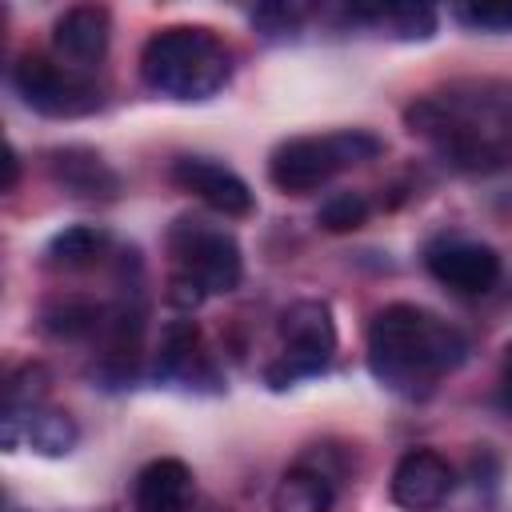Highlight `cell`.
I'll use <instances>...</instances> for the list:
<instances>
[{
    "instance_id": "15",
    "label": "cell",
    "mask_w": 512,
    "mask_h": 512,
    "mask_svg": "<svg viewBox=\"0 0 512 512\" xmlns=\"http://www.w3.org/2000/svg\"><path fill=\"white\" fill-rule=\"evenodd\" d=\"M336 16L348 28L384 32L392 40H428L436 32V8L428 4H352L336 8Z\"/></svg>"
},
{
    "instance_id": "19",
    "label": "cell",
    "mask_w": 512,
    "mask_h": 512,
    "mask_svg": "<svg viewBox=\"0 0 512 512\" xmlns=\"http://www.w3.org/2000/svg\"><path fill=\"white\" fill-rule=\"evenodd\" d=\"M108 248H112L108 228H100V224H68L44 244V264L56 268V272H80V268L100 264Z\"/></svg>"
},
{
    "instance_id": "22",
    "label": "cell",
    "mask_w": 512,
    "mask_h": 512,
    "mask_svg": "<svg viewBox=\"0 0 512 512\" xmlns=\"http://www.w3.org/2000/svg\"><path fill=\"white\" fill-rule=\"evenodd\" d=\"M308 16H312V8H304V4H260V8L248 12L252 28L264 40H288V36H296Z\"/></svg>"
},
{
    "instance_id": "1",
    "label": "cell",
    "mask_w": 512,
    "mask_h": 512,
    "mask_svg": "<svg viewBox=\"0 0 512 512\" xmlns=\"http://www.w3.org/2000/svg\"><path fill=\"white\" fill-rule=\"evenodd\" d=\"M404 124L460 172H496L512 164V88L456 84L408 104Z\"/></svg>"
},
{
    "instance_id": "26",
    "label": "cell",
    "mask_w": 512,
    "mask_h": 512,
    "mask_svg": "<svg viewBox=\"0 0 512 512\" xmlns=\"http://www.w3.org/2000/svg\"><path fill=\"white\" fill-rule=\"evenodd\" d=\"M8 512H12V508H8Z\"/></svg>"
},
{
    "instance_id": "12",
    "label": "cell",
    "mask_w": 512,
    "mask_h": 512,
    "mask_svg": "<svg viewBox=\"0 0 512 512\" xmlns=\"http://www.w3.org/2000/svg\"><path fill=\"white\" fill-rule=\"evenodd\" d=\"M44 168H48V180L72 196V200H84V204H108L120 196L124 180L120 172L88 144H64V148H52L44 156Z\"/></svg>"
},
{
    "instance_id": "4",
    "label": "cell",
    "mask_w": 512,
    "mask_h": 512,
    "mask_svg": "<svg viewBox=\"0 0 512 512\" xmlns=\"http://www.w3.org/2000/svg\"><path fill=\"white\" fill-rule=\"evenodd\" d=\"M164 244L172 256L168 300L184 312H192L208 296L232 292L244 276V252L236 236L204 216H176Z\"/></svg>"
},
{
    "instance_id": "10",
    "label": "cell",
    "mask_w": 512,
    "mask_h": 512,
    "mask_svg": "<svg viewBox=\"0 0 512 512\" xmlns=\"http://www.w3.org/2000/svg\"><path fill=\"white\" fill-rule=\"evenodd\" d=\"M388 492L404 512H436L456 492V468L436 448H408L392 468Z\"/></svg>"
},
{
    "instance_id": "11",
    "label": "cell",
    "mask_w": 512,
    "mask_h": 512,
    "mask_svg": "<svg viewBox=\"0 0 512 512\" xmlns=\"http://www.w3.org/2000/svg\"><path fill=\"white\" fill-rule=\"evenodd\" d=\"M168 176L180 192L196 196L204 208H212L220 216L240 220V216H252V208H256V196H252L248 180L236 176L232 168L208 160V156H176Z\"/></svg>"
},
{
    "instance_id": "18",
    "label": "cell",
    "mask_w": 512,
    "mask_h": 512,
    "mask_svg": "<svg viewBox=\"0 0 512 512\" xmlns=\"http://www.w3.org/2000/svg\"><path fill=\"white\" fill-rule=\"evenodd\" d=\"M112 304H100L92 296H56L40 312V328L52 340H100L108 328Z\"/></svg>"
},
{
    "instance_id": "5",
    "label": "cell",
    "mask_w": 512,
    "mask_h": 512,
    "mask_svg": "<svg viewBox=\"0 0 512 512\" xmlns=\"http://www.w3.org/2000/svg\"><path fill=\"white\" fill-rule=\"evenodd\" d=\"M384 152V140L368 128H336L320 136H292L280 140L268 156V180L288 196H308L324 188L332 176H340L352 164L376 160Z\"/></svg>"
},
{
    "instance_id": "21",
    "label": "cell",
    "mask_w": 512,
    "mask_h": 512,
    "mask_svg": "<svg viewBox=\"0 0 512 512\" xmlns=\"http://www.w3.org/2000/svg\"><path fill=\"white\" fill-rule=\"evenodd\" d=\"M368 216H372V204H368L364 192H332V196L320 204L316 224H320L324 232H336V236H340V232H356V228H364Z\"/></svg>"
},
{
    "instance_id": "16",
    "label": "cell",
    "mask_w": 512,
    "mask_h": 512,
    "mask_svg": "<svg viewBox=\"0 0 512 512\" xmlns=\"http://www.w3.org/2000/svg\"><path fill=\"white\" fill-rule=\"evenodd\" d=\"M0 436H4V448L8 452H16L20 444H28L40 456H68L76 448V440H80V428H76V420L64 408H48L44 404V408H36L24 420L4 424Z\"/></svg>"
},
{
    "instance_id": "3",
    "label": "cell",
    "mask_w": 512,
    "mask_h": 512,
    "mask_svg": "<svg viewBox=\"0 0 512 512\" xmlns=\"http://www.w3.org/2000/svg\"><path fill=\"white\" fill-rule=\"evenodd\" d=\"M140 80L164 100H212L232 80V48L204 24L160 28L140 48Z\"/></svg>"
},
{
    "instance_id": "17",
    "label": "cell",
    "mask_w": 512,
    "mask_h": 512,
    "mask_svg": "<svg viewBox=\"0 0 512 512\" xmlns=\"http://www.w3.org/2000/svg\"><path fill=\"white\" fill-rule=\"evenodd\" d=\"M336 476L312 460L292 464L272 488V512H332Z\"/></svg>"
},
{
    "instance_id": "6",
    "label": "cell",
    "mask_w": 512,
    "mask_h": 512,
    "mask_svg": "<svg viewBox=\"0 0 512 512\" xmlns=\"http://www.w3.org/2000/svg\"><path fill=\"white\" fill-rule=\"evenodd\" d=\"M336 352V320L324 300H296L280 312V356L264 368L268 388H292L328 368Z\"/></svg>"
},
{
    "instance_id": "25",
    "label": "cell",
    "mask_w": 512,
    "mask_h": 512,
    "mask_svg": "<svg viewBox=\"0 0 512 512\" xmlns=\"http://www.w3.org/2000/svg\"><path fill=\"white\" fill-rule=\"evenodd\" d=\"M16 176H20V156H16V148H8V156H4V192L16 188Z\"/></svg>"
},
{
    "instance_id": "23",
    "label": "cell",
    "mask_w": 512,
    "mask_h": 512,
    "mask_svg": "<svg viewBox=\"0 0 512 512\" xmlns=\"http://www.w3.org/2000/svg\"><path fill=\"white\" fill-rule=\"evenodd\" d=\"M448 16L472 32H512V0H488V4H452Z\"/></svg>"
},
{
    "instance_id": "8",
    "label": "cell",
    "mask_w": 512,
    "mask_h": 512,
    "mask_svg": "<svg viewBox=\"0 0 512 512\" xmlns=\"http://www.w3.org/2000/svg\"><path fill=\"white\" fill-rule=\"evenodd\" d=\"M424 268L436 284L460 292V296H484L500 280V256L496 248L464 236H440L424 248Z\"/></svg>"
},
{
    "instance_id": "13",
    "label": "cell",
    "mask_w": 512,
    "mask_h": 512,
    "mask_svg": "<svg viewBox=\"0 0 512 512\" xmlns=\"http://www.w3.org/2000/svg\"><path fill=\"white\" fill-rule=\"evenodd\" d=\"M112 40V16L100 4H76L52 24V56L72 72H92Z\"/></svg>"
},
{
    "instance_id": "9",
    "label": "cell",
    "mask_w": 512,
    "mask_h": 512,
    "mask_svg": "<svg viewBox=\"0 0 512 512\" xmlns=\"http://www.w3.org/2000/svg\"><path fill=\"white\" fill-rule=\"evenodd\" d=\"M152 380L156 384H184V388H196V384L216 388L220 384L216 364L204 348L200 324L192 316H176L160 328V340L152 352Z\"/></svg>"
},
{
    "instance_id": "14",
    "label": "cell",
    "mask_w": 512,
    "mask_h": 512,
    "mask_svg": "<svg viewBox=\"0 0 512 512\" xmlns=\"http://www.w3.org/2000/svg\"><path fill=\"white\" fill-rule=\"evenodd\" d=\"M192 504V468L176 456H160L136 472L132 508L136 512H188Z\"/></svg>"
},
{
    "instance_id": "7",
    "label": "cell",
    "mask_w": 512,
    "mask_h": 512,
    "mask_svg": "<svg viewBox=\"0 0 512 512\" xmlns=\"http://www.w3.org/2000/svg\"><path fill=\"white\" fill-rule=\"evenodd\" d=\"M8 80H12V92L32 112L52 116V120H72V116H88V112L104 108V92L92 76L72 72L56 56H44V52L16 56Z\"/></svg>"
},
{
    "instance_id": "24",
    "label": "cell",
    "mask_w": 512,
    "mask_h": 512,
    "mask_svg": "<svg viewBox=\"0 0 512 512\" xmlns=\"http://www.w3.org/2000/svg\"><path fill=\"white\" fill-rule=\"evenodd\" d=\"M500 408L512 416V340L504 344V372H500Z\"/></svg>"
},
{
    "instance_id": "20",
    "label": "cell",
    "mask_w": 512,
    "mask_h": 512,
    "mask_svg": "<svg viewBox=\"0 0 512 512\" xmlns=\"http://www.w3.org/2000/svg\"><path fill=\"white\" fill-rule=\"evenodd\" d=\"M48 388H52V376H48L44 364H36V360L16 364L4 380V416H0V424H16V420L32 416L36 408H44Z\"/></svg>"
},
{
    "instance_id": "2",
    "label": "cell",
    "mask_w": 512,
    "mask_h": 512,
    "mask_svg": "<svg viewBox=\"0 0 512 512\" xmlns=\"http://www.w3.org/2000/svg\"><path fill=\"white\" fill-rule=\"evenodd\" d=\"M468 360V336L420 304H388L368 324V368L372 376L408 396L424 400L432 388Z\"/></svg>"
}]
</instances>
